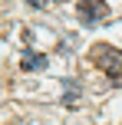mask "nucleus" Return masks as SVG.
<instances>
[{
    "instance_id": "2",
    "label": "nucleus",
    "mask_w": 122,
    "mask_h": 125,
    "mask_svg": "<svg viewBox=\"0 0 122 125\" xmlns=\"http://www.w3.org/2000/svg\"><path fill=\"white\" fill-rule=\"evenodd\" d=\"M79 17H83V23H102V20H109V7H106V0H79Z\"/></svg>"
},
{
    "instance_id": "4",
    "label": "nucleus",
    "mask_w": 122,
    "mask_h": 125,
    "mask_svg": "<svg viewBox=\"0 0 122 125\" xmlns=\"http://www.w3.org/2000/svg\"><path fill=\"white\" fill-rule=\"evenodd\" d=\"M30 3H33V7H43V0H30Z\"/></svg>"
},
{
    "instance_id": "3",
    "label": "nucleus",
    "mask_w": 122,
    "mask_h": 125,
    "mask_svg": "<svg viewBox=\"0 0 122 125\" xmlns=\"http://www.w3.org/2000/svg\"><path fill=\"white\" fill-rule=\"evenodd\" d=\"M23 69H33V73L36 69H46V56L43 53H26L23 56Z\"/></svg>"
},
{
    "instance_id": "1",
    "label": "nucleus",
    "mask_w": 122,
    "mask_h": 125,
    "mask_svg": "<svg viewBox=\"0 0 122 125\" xmlns=\"http://www.w3.org/2000/svg\"><path fill=\"white\" fill-rule=\"evenodd\" d=\"M89 59L96 62L102 73H109V76H122V50H116V46H106V43L92 46V50H89Z\"/></svg>"
}]
</instances>
